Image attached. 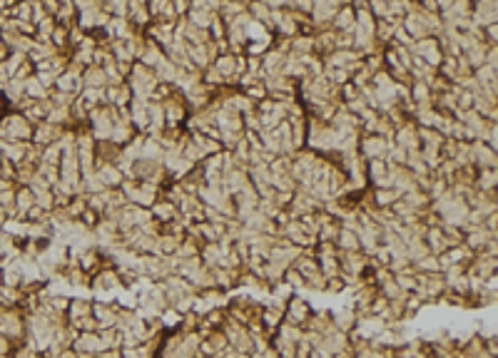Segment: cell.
Segmentation results:
<instances>
[{"label": "cell", "instance_id": "6da1fadb", "mask_svg": "<svg viewBox=\"0 0 498 358\" xmlns=\"http://www.w3.org/2000/svg\"><path fill=\"white\" fill-rule=\"evenodd\" d=\"M33 139V124L23 114H8L0 119V142H30Z\"/></svg>", "mask_w": 498, "mask_h": 358}, {"label": "cell", "instance_id": "7a4b0ae2", "mask_svg": "<svg viewBox=\"0 0 498 358\" xmlns=\"http://www.w3.org/2000/svg\"><path fill=\"white\" fill-rule=\"evenodd\" d=\"M393 147L403 149V152H418V147H421V142H418V127L416 122H411L408 119L406 124H401V127H396V134H393Z\"/></svg>", "mask_w": 498, "mask_h": 358}, {"label": "cell", "instance_id": "3957f363", "mask_svg": "<svg viewBox=\"0 0 498 358\" xmlns=\"http://www.w3.org/2000/svg\"><path fill=\"white\" fill-rule=\"evenodd\" d=\"M393 147L391 139H383V137H376V134H369V137L361 139L359 144V152L364 154V159H386L388 149Z\"/></svg>", "mask_w": 498, "mask_h": 358}, {"label": "cell", "instance_id": "277c9868", "mask_svg": "<svg viewBox=\"0 0 498 358\" xmlns=\"http://www.w3.org/2000/svg\"><path fill=\"white\" fill-rule=\"evenodd\" d=\"M63 134H65V129L58 127V124L40 122V124H35V127H33V139H30V142H33L35 147L45 149V147H50V144L58 142Z\"/></svg>", "mask_w": 498, "mask_h": 358}, {"label": "cell", "instance_id": "5b68a950", "mask_svg": "<svg viewBox=\"0 0 498 358\" xmlns=\"http://www.w3.org/2000/svg\"><path fill=\"white\" fill-rule=\"evenodd\" d=\"M341 5L344 3H314L312 15H309V20H312V23H309V25L319 28V33H322V30H327V25H332L334 15L339 13V8H341Z\"/></svg>", "mask_w": 498, "mask_h": 358}, {"label": "cell", "instance_id": "8992f818", "mask_svg": "<svg viewBox=\"0 0 498 358\" xmlns=\"http://www.w3.org/2000/svg\"><path fill=\"white\" fill-rule=\"evenodd\" d=\"M95 174H97V179L102 182L105 189H120L124 182V174L115 164H100V167H95Z\"/></svg>", "mask_w": 498, "mask_h": 358}, {"label": "cell", "instance_id": "52a82bcc", "mask_svg": "<svg viewBox=\"0 0 498 358\" xmlns=\"http://www.w3.org/2000/svg\"><path fill=\"white\" fill-rule=\"evenodd\" d=\"M354 28H356V13L351 5H341L332 20V30L334 33H354Z\"/></svg>", "mask_w": 498, "mask_h": 358}, {"label": "cell", "instance_id": "ba28073f", "mask_svg": "<svg viewBox=\"0 0 498 358\" xmlns=\"http://www.w3.org/2000/svg\"><path fill=\"white\" fill-rule=\"evenodd\" d=\"M471 149H473V162H478V167H481V169H496V152H493L486 142L473 139Z\"/></svg>", "mask_w": 498, "mask_h": 358}, {"label": "cell", "instance_id": "9c48e42d", "mask_svg": "<svg viewBox=\"0 0 498 358\" xmlns=\"http://www.w3.org/2000/svg\"><path fill=\"white\" fill-rule=\"evenodd\" d=\"M107 87V77H105L102 67L90 65L83 70V90H105Z\"/></svg>", "mask_w": 498, "mask_h": 358}, {"label": "cell", "instance_id": "30bf717a", "mask_svg": "<svg viewBox=\"0 0 498 358\" xmlns=\"http://www.w3.org/2000/svg\"><path fill=\"white\" fill-rule=\"evenodd\" d=\"M398 199H401V194L396 189H374V202L378 209H391Z\"/></svg>", "mask_w": 498, "mask_h": 358}, {"label": "cell", "instance_id": "8fae6325", "mask_svg": "<svg viewBox=\"0 0 498 358\" xmlns=\"http://www.w3.org/2000/svg\"><path fill=\"white\" fill-rule=\"evenodd\" d=\"M127 23L129 25H147L149 23V13L144 3H127Z\"/></svg>", "mask_w": 498, "mask_h": 358}, {"label": "cell", "instance_id": "7c38bea8", "mask_svg": "<svg viewBox=\"0 0 498 358\" xmlns=\"http://www.w3.org/2000/svg\"><path fill=\"white\" fill-rule=\"evenodd\" d=\"M25 97L28 99H48L50 90H45L43 85H40V80L33 75V77L25 80Z\"/></svg>", "mask_w": 498, "mask_h": 358}, {"label": "cell", "instance_id": "4fadbf2b", "mask_svg": "<svg viewBox=\"0 0 498 358\" xmlns=\"http://www.w3.org/2000/svg\"><path fill=\"white\" fill-rule=\"evenodd\" d=\"M476 179H478L476 182L478 192L488 194V189H491V194H493V187H496V169H478Z\"/></svg>", "mask_w": 498, "mask_h": 358}, {"label": "cell", "instance_id": "5bb4252c", "mask_svg": "<svg viewBox=\"0 0 498 358\" xmlns=\"http://www.w3.org/2000/svg\"><path fill=\"white\" fill-rule=\"evenodd\" d=\"M337 244L339 249H344V251H359V239L354 232H349V229H341L337 237Z\"/></svg>", "mask_w": 498, "mask_h": 358}, {"label": "cell", "instance_id": "9a60e30c", "mask_svg": "<svg viewBox=\"0 0 498 358\" xmlns=\"http://www.w3.org/2000/svg\"><path fill=\"white\" fill-rule=\"evenodd\" d=\"M80 219H83V224H85V227H97V219H100V214L97 212H92V209H85V212H83V217H80Z\"/></svg>", "mask_w": 498, "mask_h": 358}, {"label": "cell", "instance_id": "2e32d148", "mask_svg": "<svg viewBox=\"0 0 498 358\" xmlns=\"http://www.w3.org/2000/svg\"><path fill=\"white\" fill-rule=\"evenodd\" d=\"M483 38H491L488 43L496 45V38H498V25H488V28H483Z\"/></svg>", "mask_w": 498, "mask_h": 358}, {"label": "cell", "instance_id": "e0dca14e", "mask_svg": "<svg viewBox=\"0 0 498 358\" xmlns=\"http://www.w3.org/2000/svg\"><path fill=\"white\" fill-rule=\"evenodd\" d=\"M95 261H97V254H95V251H85L83 254V268L95 266Z\"/></svg>", "mask_w": 498, "mask_h": 358}, {"label": "cell", "instance_id": "ac0fdd59", "mask_svg": "<svg viewBox=\"0 0 498 358\" xmlns=\"http://www.w3.org/2000/svg\"><path fill=\"white\" fill-rule=\"evenodd\" d=\"M5 351H8V338H5L3 333H0V356H3Z\"/></svg>", "mask_w": 498, "mask_h": 358}, {"label": "cell", "instance_id": "d6986e66", "mask_svg": "<svg viewBox=\"0 0 498 358\" xmlns=\"http://www.w3.org/2000/svg\"><path fill=\"white\" fill-rule=\"evenodd\" d=\"M5 219H8V214H5V209L0 207V227H3V224H5Z\"/></svg>", "mask_w": 498, "mask_h": 358}]
</instances>
